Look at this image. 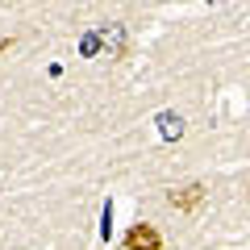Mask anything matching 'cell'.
<instances>
[{
  "instance_id": "6da1fadb",
  "label": "cell",
  "mask_w": 250,
  "mask_h": 250,
  "mask_svg": "<svg viewBox=\"0 0 250 250\" xmlns=\"http://www.w3.org/2000/svg\"><path fill=\"white\" fill-rule=\"evenodd\" d=\"M205 196H208V188L200 184V179H192V184H184V188H171V192H167V205L179 208V213H196V208L205 205Z\"/></svg>"
},
{
  "instance_id": "7a4b0ae2",
  "label": "cell",
  "mask_w": 250,
  "mask_h": 250,
  "mask_svg": "<svg viewBox=\"0 0 250 250\" xmlns=\"http://www.w3.org/2000/svg\"><path fill=\"white\" fill-rule=\"evenodd\" d=\"M121 246L125 250H163V233L154 229V225H129L125 229V238H121Z\"/></svg>"
},
{
  "instance_id": "3957f363",
  "label": "cell",
  "mask_w": 250,
  "mask_h": 250,
  "mask_svg": "<svg viewBox=\"0 0 250 250\" xmlns=\"http://www.w3.org/2000/svg\"><path fill=\"white\" fill-rule=\"evenodd\" d=\"M163 134H167V138H179V134H184V121H179V117H163Z\"/></svg>"
}]
</instances>
